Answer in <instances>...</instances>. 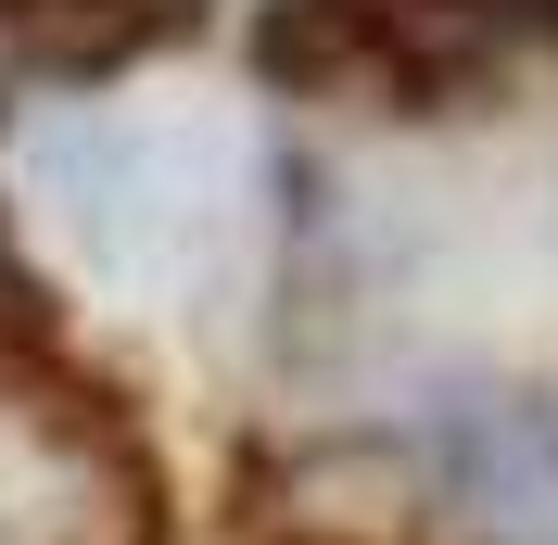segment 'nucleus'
Returning a JSON list of instances; mask_svg holds the SVG:
<instances>
[{
    "mask_svg": "<svg viewBox=\"0 0 558 545\" xmlns=\"http://www.w3.org/2000/svg\"><path fill=\"white\" fill-rule=\"evenodd\" d=\"M13 178H26L38 229L64 241V267L128 305H204L254 254V153L204 114L64 102L13 140Z\"/></svg>",
    "mask_w": 558,
    "mask_h": 545,
    "instance_id": "1",
    "label": "nucleus"
},
{
    "mask_svg": "<svg viewBox=\"0 0 558 545\" xmlns=\"http://www.w3.org/2000/svg\"><path fill=\"white\" fill-rule=\"evenodd\" d=\"M0 545H166L140 444L76 393L0 380Z\"/></svg>",
    "mask_w": 558,
    "mask_h": 545,
    "instance_id": "2",
    "label": "nucleus"
},
{
    "mask_svg": "<svg viewBox=\"0 0 558 545\" xmlns=\"http://www.w3.org/2000/svg\"><path fill=\"white\" fill-rule=\"evenodd\" d=\"M0 13H38V38L51 26H89V38H140V26H166V0H0ZM76 38V51H89Z\"/></svg>",
    "mask_w": 558,
    "mask_h": 545,
    "instance_id": "3",
    "label": "nucleus"
}]
</instances>
